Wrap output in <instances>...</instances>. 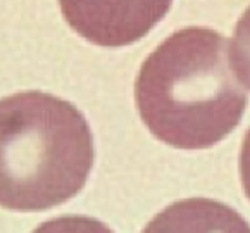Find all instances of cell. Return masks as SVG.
<instances>
[{
	"mask_svg": "<svg viewBox=\"0 0 250 233\" xmlns=\"http://www.w3.org/2000/svg\"><path fill=\"white\" fill-rule=\"evenodd\" d=\"M240 178L247 199L250 200V128L243 137L242 150H240Z\"/></svg>",
	"mask_w": 250,
	"mask_h": 233,
	"instance_id": "obj_5",
	"label": "cell"
},
{
	"mask_svg": "<svg viewBox=\"0 0 250 233\" xmlns=\"http://www.w3.org/2000/svg\"><path fill=\"white\" fill-rule=\"evenodd\" d=\"M231 42L188 26L159 43L135 80V104L157 140L183 150L210 148L240 125L247 90L233 69Z\"/></svg>",
	"mask_w": 250,
	"mask_h": 233,
	"instance_id": "obj_1",
	"label": "cell"
},
{
	"mask_svg": "<svg viewBox=\"0 0 250 233\" xmlns=\"http://www.w3.org/2000/svg\"><path fill=\"white\" fill-rule=\"evenodd\" d=\"M0 204L42 212L83 190L95 148L86 118L73 104L30 90L0 102Z\"/></svg>",
	"mask_w": 250,
	"mask_h": 233,
	"instance_id": "obj_2",
	"label": "cell"
},
{
	"mask_svg": "<svg viewBox=\"0 0 250 233\" xmlns=\"http://www.w3.org/2000/svg\"><path fill=\"white\" fill-rule=\"evenodd\" d=\"M173 0H59L67 24L100 47H126L150 33Z\"/></svg>",
	"mask_w": 250,
	"mask_h": 233,
	"instance_id": "obj_3",
	"label": "cell"
},
{
	"mask_svg": "<svg viewBox=\"0 0 250 233\" xmlns=\"http://www.w3.org/2000/svg\"><path fill=\"white\" fill-rule=\"evenodd\" d=\"M231 54L236 73L247 85V88H250V5L240 16L235 26Z\"/></svg>",
	"mask_w": 250,
	"mask_h": 233,
	"instance_id": "obj_4",
	"label": "cell"
}]
</instances>
